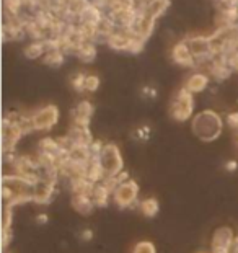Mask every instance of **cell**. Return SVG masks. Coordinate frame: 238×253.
I'll use <instances>...</instances> for the list:
<instances>
[{
	"label": "cell",
	"mask_w": 238,
	"mask_h": 253,
	"mask_svg": "<svg viewBox=\"0 0 238 253\" xmlns=\"http://www.w3.org/2000/svg\"><path fill=\"white\" fill-rule=\"evenodd\" d=\"M238 169V162L237 160H229V162L225 164V170L227 171H235Z\"/></svg>",
	"instance_id": "24"
},
{
	"label": "cell",
	"mask_w": 238,
	"mask_h": 253,
	"mask_svg": "<svg viewBox=\"0 0 238 253\" xmlns=\"http://www.w3.org/2000/svg\"><path fill=\"white\" fill-rule=\"evenodd\" d=\"M72 116H74V125L88 126L91 116H93V105H91L88 100H82L75 106V110L72 111Z\"/></svg>",
	"instance_id": "10"
},
{
	"label": "cell",
	"mask_w": 238,
	"mask_h": 253,
	"mask_svg": "<svg viewBox=\"0 0 238 253\" xmlns=\"http://www.w3.org/2000/svg\"><path fill=\"white\" fill-rule=\"evenodd\" d=\"M85 80H86V74L79 72L70 79V84H72L75 91H83L85 90Z\"/></svg>",
	"instance_id": "17"
},
{
	"label": "cell",
	"mask_w": 238,
	"mask_h": 253,
	"mask_svg": "<svg viewBox=\"0 0 238 253\" xmlns=\"http://www.w3.org/2000/svg\"><path fill=\"white\" fill-rule=\"evenodd\" d=\"M75 54L79 56L80 61H83V62H91V61L95 59V56H96V49H95V46L91 44V42L86 41L85 44H82L77 51H75Z\"/></svg>",
	"instance_id": "15"
},
{
	"label": "cell",
	"mask_w": 238,
	"mask_h": 253,
	"mask_svg": "<svg viewBox=\"0 0 238 253\" xmlns=\"http://www.w3.org/2000/svg\"><path fill=\"white\" fill-rule=\"evenodd\" d=\"M56 186H57V183L41 180L33 188V203L41 204V206L49 204L54 199V196H56Z\"/></svg>",
	"instance_id": "7"
},
{
	"label": "cell",
	"mask_w": 238,
	"mask_h": 253,
	"mask_svg": "<svg viewBox=\"0 0 238 253\" xmlns=\"http://www.w3.org/2000/svg\"><path fill=\"white\" fill-rule=\"evenodd\" d=\"M100 87V79L96 75H86L85 80V90L86 91H96Z\"/></svg>",
	"instance_id": "18"
},
{
	"label": "cell",
	"mask_w": 238,
	"mask_h": 253,
	"mask_svg": "<svg viewBox=\"0 0 238 253\" xmlns=\"http://www.w3.org/2000/svg\"><path fill=\"white\" fill-rule=\"evenodd\" d=\"M91 199H93L96 208H105L110 204V201H113V191L105 183H96L93 191H91Z\"/></svg>",
	"instance_id": "11"
},
{
	"label": "cell",
	"mask_w": 238,
	"mask_h": 253,
	"mask_svg": "<svg viewBox=\"0 0 238 253\" xmlns=\"http://www.w3.org/2000/svg\"><path fill=\"white\" fill-rule=\"evenodd\" d=\"M139 195L140 188L136 180H127L121 183L115 191H113V203L116 204L119 209H131L139 206Z\"/></svg>",
	"instance_id": "3"
},
{
	"label": "cell",
	"mask_w": 238,
	"mask_h": 253,
	"mask_svg": "<svg viewBox=\"0 0 238 253\" xmlns=\"http://www.w3.org/2000/svg\"><path fill=\"white\" fill-rule=\"evenodd\" d=\"M237 142H238V131H237Z\"/></svg>",
	"instance_id": "27"
},
{
	"label": "cell",
	"mask_w": 238,
	"mask_h": 253,
	"mask_svg": "<svg viewBox=\"0 0 238 253\" xmlns=\"http://www.w3.org/2000/svg\"><path fill=\"white\" fill-rule=\"evenodd\" d=\"M209 85V75L204 72H194L191 77L186 80L185 88H188L191 93H201Z\"/></svg>",
	"instance_id": "12"
},
{
	"label": "cell",
	"mask_w": 238,
	"mask_h": 253,
	"mask_svg": "<svg viewBox=\"0 0 238 253\" xmlns=\"http://www.w3.org/2000/svg\"><path fill=\"white\" fill-rule=\"evenodd\" d=\"M3 253H12V252H8V250H3Z\"/></svg>",
	"instance_id": "26"
},
{
	"label": "cell",
	"mask_w": 238,
	"mask_h": 253,
	"mask_svg": "<svg viewBox=\"0 0 238 253\" xmlns=\"http://www.w3.org/2000/svg\"><path fill=\"white\" fill-rule=\"evenodd\" d=\"M137 209H139L140 214H142L144 217L154 219V217L157 216V214L160 212V203H159V199H157V198L149 196V198L140 199Z\"/></svg>",
	"instance_id": "13"
},
{
	"label": "cell",
	"mask_w": 238,
	"mask_h": 253,
	"mask_svg": "<svg viewBox=\"0 0 238 253\" xmlns=\"http://www.w3.org/2000/svg\"><path fill=\"white\" fill-rule=\"evenodd\" d=\"M191 129L198 139H201L204 142H212L215 139H219L222 134L224 121H222L219 113H215L214 110H204L193 118Z\"/></svg>",
	"instance_id": "1"
},
{
	"label": "cell",
	"mask_w": 238,
	"mask_h": 253,
	"mask_svg": "<svg viewBox=\"0 0 238 253\" xmlns=\"http://www.w3.org/2000/svg\"><path fill=\"white\" fill-rule=\"evenodd\" d=\"M235 232L229 225H222L212 235L210 240V253H232L235 242Z\"/></svg>",
	"instance_id": "6"
},
{
	"label": "cell",
	"mask_w": 238,
	"mask_h": 253,
	"mask_svg": "<svg viewBox=\"0 0 238 253\" xmlns=\"http://www.w3.org/2000/svg\"><path fill=\"white\" fill-rule=\"evenodd\" d=\"M30 120H31V125H33V127H35V131L47 132L57 125L59 110H57V106L47 105V106H44V108H40V110L31 113Z\"/></svg>",
	"instance_id": "4"
},
{
	"label": "cell",
	"mask_w": 238,
	"mask_h": 253,
	"mask_svg": "<svg viewBox=\"0 0 238 253\" xmlns=\"http://www.w3.org/2000/svg\"><path fill=\"white\" fill-rule=\"evenodd\" d=\"M132 253H157V249L150 240H140L134 245Z\"/></svg>",
	"instance_id": "16"
},
{
	"label": "cell",
	"mask_w": 238,
	"mask_h": 253,
	"mask_svg": "<svg viewBox=\"0 0 238 253\" xmlns=\"http://www.w3.org/2000/svg\"><path fill=\"white\" fill-rule=\"evenodd\" d=\"M170 115L175 121L185 123L194 118V93L188 88H180L171 98L170 103Z\"/></svg>",
	"instance_id": "2"
},
{
	"label": "cell",
	"mask_w": 238,
	"mask_h": 253,
	"mask_svg": "<svg viewBox=\"0 0 238 253\" xmlns=\"http://www.w3.org/2000/svg\"><path fill=\"white\" fill-rule=\"evenodd\" d=\"M171 56H173V61L178 62L183 67L196 66V57H194L191 47H189L188 42H178V44L173 47Z\"/></svg>",
	"instance_id": "8"
},
{
	"label": "cell",
	"mask_w": 238,
	"mask_h": 253,
	"mask_svg": "<svg viewBox=\"0 0 238 253\" xmlns=\"http://www.w3.org/2000/svg\"><path fill=\"white\" fill-rule=\"evenodd\" d=\"M47 52V46H46V41H35L31 42L25 47V56L30 57V59H36V57H41L44 56Z\"/></svg>",
	"instance_id": "14"
},
{
	"label": "cell",
	"mask_w": 238,
	"mask_h": 253,
	"mask_svg": "<svg viewBox=\"0 0 238 253\" xmlns=\"http://www.w3.org/2000/svg\"><path fill=\"white\" fill-rule=\"evenodd\" d=\"M13 239V229L8 230H2V244H3V250H8L10 242Z\"/></svg>",
	"instance_id": "19"
},
{
	"label": "cell",
	"mask_w": 238,
	"mask_h": 253,
	"mask_svg": "<svg viewBox=\"0 0 238 253\" xmlns=\"http://www.w3.org/2000/svg\"><path fill=\"white\" fill-rule=\"evenodd\" d=\"M196 253H210V252H202V250H201V252H196Z\"/></svg>",
	"instance_id": "25"
},
{
	"label": "cell",
	"mask_w": 238,
	"mask_h": 253,
	"mask_svg": "<svg viewBox=\"0 0 238 253\" xmlns=\"http://www.w3.org/2000/svg\"><path fill=\"white\" fill-rule=\"evenodd\" d=\"M79 239L82 240V242H90L91 239H93V230L88 229V227L83 229L82 232L79 234Z\"/></svg>",
	"instance_id": "21"
},
{
	"label": "cell",
	"mask_w": 238,
	"mask_h": 253,
	"mask_svg": "<svg viewBox=\"0 0 238 253\" xmlns=\"http://www.w3.org/2000/svg\"><path fill=\"white\" fill-rule=\"evenodd\" d=\"M70 204H72V208L79 214H82V216H90V214H93V211L96 209L91 196L82 195V193H75V195H72V198H70Z\"/></svg>",
	"instance_id": "9"
},
{
	"label": "cell",
	"mask_w": 238,
	"mask_h": 253,
	"mask_svg": "<svg viewBox=\"0 0 238 253\" xmlns=\"http://www.w3.org/2000/svg\"><path fill=\"white\" fill-rule=\"evenodd\" d=\"M47 220H49V216H47V214H44V212H40V214L36 216V222H38V224H41V225L47 224Z\"/></svg>",
	"instance_id": "23"
},
{
	"label": "cell",
	"mask_w": 238,
	"mask_h": 253,
	"mask_svg": "<svg viewBox=\"0 0 238 253\" xmlns=\"http://www.w3.org/2000/svg\"><path fill=\"white\" fill-rule=\"evenodd\" d=\"M149 127L147 126H142V127H139L137 131H136V137L137 139H147L149 137Z\"/></svg>",
	"instance_id": "22"
},
{
	"label": "cell",
	"mask_w": 238,
	"mask_h": 253,
	"mask_svg": "<svg viewBox=\"0 0 238 253\" xmlns=\"http://www.w3.org/2000/svg\"><path fill=\"white\" fill-rule=\"evenodd\" d=\"M227 123H229V126H230L232 129H235V131H238V111L230 113V115L227 116Z\"/></svg>",
	"instance_id": "20"
},
{
	"label": "cell",
	"mask_w": 238,
	"mask_h": 253,
	"mask_svg": "<svg viewBox=\"0 0 238 253\" xmlns=\"http://www.w3.org/2000/svg\"><path fill=\"white\" fill-rule=\"evenodd\" d=\"M100 162L105 169L106 176L118 175L119 171L124 170V162H122V155L121 150L116 144H105V149L100 155Z\"/></svg>",
	"instance_id": "5"
}]
</instances>
